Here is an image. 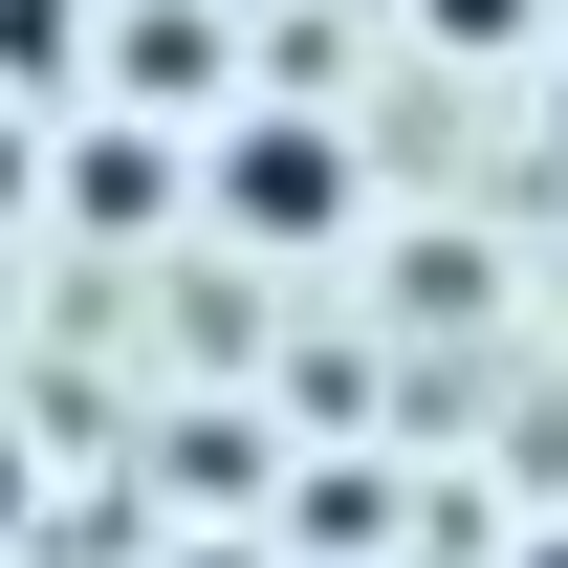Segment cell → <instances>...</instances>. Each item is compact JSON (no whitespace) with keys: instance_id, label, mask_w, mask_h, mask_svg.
I'll return each instance as SVG.
<instances>
[{"instance_id":"1","label":"cell","mask_w":568,"mask_h":568,"mask_svg":"<svg viewBox=\"0 0 568 568\" xmlns=\"http://www.w3.org/2000/svg\"><path fill=\"white\" fill-rule=\"evenodd\" d=\"M219 219H241V241H328V219H351V153L263 110V132H219Z\"/></svg>"},{"instance_id":"2","label":"cell","mask_w":568,"mask_h":568,"mask_svg":"<svg viewBox=\"0 0 568 568\" xmlns=\"http://www.w3.org/2000/svg\"><path fill=\"white\" fill-rule=\"evenodd\" d=\"M110 88H153V110H197L219 44H197V0H132V44H110Z\"/></svg>"},{"instance_id":"3","label":"cell","mask_w":568,"mask_h":568,"mask_svg":"<svg viewBox=\"0 0 568 568\" xmlns=\"http://www.w3.org/2000/svg\"><path fill=\"white\" fill-rule=\"evenodd\" d=\"M67 197H88V219H175V132H88Z\"/></svg>"},{"instance_id":"4","label":"cell","mask_w":568,"mask_h":568,"mask_svg":"<svg viewBox=\"0 0 568 568\" xmlns=\"http://www.w3.org/2000/svg\"><path fill=\"white\" fill-rule=\"evenodd\" d=\"M0 88H67V0H0Z\"/></svg>"},{"instance_id":"5","label":"cell","mask_w":568,"mask_h":568,"mask_svg":"<svg viewBox=\"0 0 568 568\" xmlns=\"http://www.w3.org/2000/svg\"><path fill=\"white\" fill-rule=\"evenodd\" d=\"M437 22H459V44H525V0H437Z\"/></svg>"},{"instance_id":"6","label":"cell","mask_w":568,"mask_h":568,"mask_svg":"<svg viewBox=\"0 0 568 568\" xmlns=\"http://www.w3.org/2000/svg\"><path fill=\"white\" fill-rule=\"evenodd\" d=\"M503 568H568V525H525V547H503Z\"/></svg>"}]
</instances>
